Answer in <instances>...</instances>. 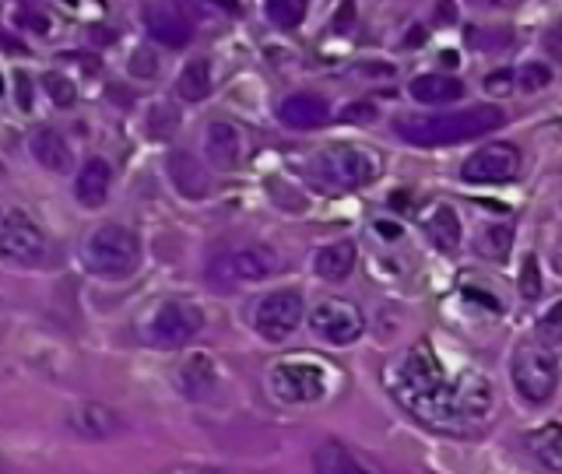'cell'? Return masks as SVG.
<instances>
[{
    "mask_svg": "<svg viewBox=\"0 0 562 474\" xmlns=\"http://www.w3.org/2000/svg\"><path fill=\"white\" fill-rule=\"evenodd\" d=\"M386 386L397 404L422 426L450 436H468L482 429L492 415V383L488 376L464 369L453 380L443 362L436 359L429 341L412 345L386 369Z\"/></svg>",
    "mask_w": 562,
    "mask_h": 474,
    "instance_id": "cell-1",
    "label": "cell"
},
{
    "mask_svg": "<svg viewBox=\"0 0 562 474\" xmlns=\"http://www.w3.org/2000/svg\"><path fill=\"white\" fill-rule=\"evenodd\" d=\"M506 123V113L496 105H471V110H453V113H408L394 116V131L408 145L418 148H439V145H461L471 137H485L499 131Z\"/></svg>",
    "mask_w": 562,
    "mask_h": 474,
    "instance_id": "cell-2",
    "label": "cell"
},
{
    "mask_svg": "<svg viewBox=\"0 0 562 474\" xmlns=\"http://www.w3.org/2000/svg\"><path fill=\"white\" fill-rule=\"evenodd\" d=\"M140 260H145V246H140V236L134 233L131 225H99L95 233H88L81 242V263L85 271H92L99 278H113L123 281L131 278Z\"/></svg>",
    "mask_w": 562,
    "mask_h": 474,
    "instance_id": "cell-3",
    "label": "cell"
},
{
    "mask_svg": "<svg viewBox=\"0 0 562 474\" xmlns=\"http://www.w3.org/2000/svg\"><path fill=\"white\" fill-rule=\"evenodd\" d=\"M310 172L327 190H362L380 180L383 155L369 145H330L310 158Z\"/></svg>",
    "mask_w": 562,
    "mask_h": 474,
    "instance_id": "cell-4",
    "label": "cell"
},
{
    "mask_svg": "<svg viewBox=\"0 0 562 474\" xmlns=\"http://www.w3.org/2000/svg\"><path fill=\"white\" fill-rule=\"evenodd\" d=\"M509 380H514V391L527 404H549L559 391V362L555 351L531 341H520L514 348V359H509Z\"/></svg>",
    "mask_w": 562,
    "mask_h": 474,
    "instance_id": "cell-5",
    "label": "cell"
},
{
    "mask_svg": "<svg viewBox=\"0 0 562 474\" xmlns=\"http://www.w3.org/2000/svg\"><path fill=\"white\" fill-rule=\"evenodd\" d=\"M201 330H204V309L198 303H190V298H166V303H158L145 316L140 338L151 348L172 351V348L190 345Z\"/></svg>",
    "mask_w": 562,
    "mask_h": 474,
    "instance_id": "cell-6",
    "label": "cell"
},
{
    "mask_svg": "<svg viewBox=\"0 0 562 474\" xmlns=\"http://www.w3.org/2000/svg\"><path fill=\"white\" fill-rule=\"evenodd\" d=\"M49 257V236L32 215L18 207H8L0 215V260L14 268H43Z\"/></svg>",
    "mask_w": 562,
    "mask_h": 474,
    "instance_id": "cell-7",
    "label": "cell"
},
{
    "mask_svg": "<svg viewBox=\"0 0 562 474\" xmlns=\"http://www.w3.org/2000/svg\"><path fill=\"white\" fill-rule=\"evenodd\" d=\"M268 386H271V394L285 404H313L327 394V369L321 362L289 359V362L271 365Z\"/></svg>",
    "mask_w": 562,
    "mask_h": 474,
    "instance_id": "cell-8",
    "label": "cell"
},
{
    "mask_svg": "<svg viewBox=\"0 0 562 474\" xmlns=\"http://www.w3.org/2000/svg\"><path fill=\"white\" fill-rule=\"evenodd\" d=\"M281 268V260L268 246H243V250L218 253L207 263L211 285H246V281H263Z\"/></svg>",
    "mask_w": 562,
    "mask_h": 474,
    "instance_id": "cell-9",
    "label": "cell"
},
{
    "mask_svg": "<svg viewBox=\"0 0 562 474\" xmlns=\"http://www.w3.org/2000/svg\"><path fill=\"white\" fill-rule=\"evenodd\" d=\"M306 320V298L299 289H278L268 292L254 309V330L263 341L281 345L289 334Z\"/></svg>",
    "mask_w": 562,
    "mask_h": 474,
    "instance_id": "cell-10",
    "label": "cell"
},
{
    "mask_svg": "<svg viewBox=\"0 0 562 474\" xmlns=\"http://www.w3.org/2000/svg\"><path fill=\"white\" fill-rule=\"evenodd\" d=\"M520 148L509 145V140H488V145L474 148L464 166H461V180L474 187H492V183H509L520 176Z\"/></svg>",
    "mask_w": 562,
    "mask_h": 474,
    "instance_id": "cell-11",
    "label": "cell"
},
{
    "mask_svg": "<svg viewBox=\"0 0 562 474\" xmlns=\"http://www.w3.org/2000/svg\"><path fill=\"white\" fill-rule=\"evenodd\" d=\"M310 330L327 345H356L366 334V316L351 298H321L310 309Z\"/></svg>",
    "mask_w": 562,
    "mask_h": 474,
    "instance_id": "cell-12",
    "label": "cell"
},
{
    "mask_svg": "<svg viewBox=\"0 0 562 474\" xmlns=\"http://www.w3.org/2000/svg\"><path fill=\"white\" fill-rule=\"evenodd\" d=\"M145 25L151 32V40L169 46V49H183L193 40L190 18L183 14V8H176V4H148L145 8Z\"/></svg>",
    "mask_w": 562,
    "mask_h": 474,
    "instance_id": "cell-13",
    "label": "cell"
},
{
    "mask_svg": "<svg viewBox=\"0 0 562 474\" xmlns=\"http://www.w3.org/2000/svg\"><path fill=\"white\" fill-rule=\"evenodd\" d=\"M204 158L207 166L233 172L243 162V134L236 131V123L228 120H211L204 134Z\"/></svg>",
    "mask_w": 562,
    "mask_h": 474,
    "instance_id": "cell-14",
    "label": "cell"
},
{
    "mask_svg": "<svg viewBox=\"0 0 562 474\" xmlns=\"http://www.w3.org/2000/svg\"><path fill=\"white\" fill-rule=\"evenodd\" d=\"M278 120L292 131H316L330 120V102L316 92H295L278 102Z\"/></svg>",
    "mask_w": 562,
    "mask_h": 474,
    "instance_id": "cell-15",
    "label": "cell"
},
{
    "mask_svg": "<svg viewBox=\"0 0 562 474\" xmlns=\"http://www.w3.org/2000/svg\"><path fill=\"white\" fill-rule=\"evenodd\" d=\"M176 383H180V391L190 397V400H204L218 391V365L215 359L207 356V351H193L180 362L176 369Z\"/></svg>",
    "mask_w": 562,
    "mask_h": 474,
    "instance_id": "cell-16",
    "label": "cell"
},
{
    "mask_svg": "<svg viewBox=\"0 0 562 474\" xmlns=\"http://www.w3.org/2000/svg\"><path fill=\"white\" fill-rule=\"evenodd\" d=\"M166 169H169V180H172L176 193H183L187 201H204L211 193V176L190 151H172Z\"/></svg>",
    "mask_w": 562,
    "mask_h": 474,
    "instance_id": "cell-17",
    "label": "cell"
},
{
    "mask_svg": "<svg viewBox=\"0 0 562 474\" xmlns=\"http://www.w3.org/2000/svg\"><path fill=\"white\" fill-rule=\"evenodd\" d=\"M29 148H32V158H35V162H40L46 172L64 176V172L75 169V148L67 145V137H64L57 127H40V131L32 134Z\"/></svg>",
    "mask_w": 562,
    "mask_h": 474,
    "instance_id": "cell-18",
    "label": "cell"
},
{
    "mask_svg": "<svg viewBox=\"0 0 562 474\" xmlns=\"http://www.w3.org/2000/svg\"><path fill=\"white\" fill-rule=\"evenodd\" d=\"M67 429L81 439H110L120 429V418L113 408H105L99 400H85L67 415Z\"/></svg>",
    "mask_w": 562,
    "mask_h": 474,
    "instance_id": "cell-19",
    "label": "cell"
},
{
    "mask_svg": "<svg viewBox=\"0 0 562 474\" xmlns=\"http://www.w3.org/2000/svg\"><path fill=\"white\" fill-rule=\"evenodd\" d=\"M110 187H113V166L105 158H88L75 180V198L81 207H102L110 201Z\"/></svg>",
    "mask_w": 562,
    "mask_h": 474,
    "instance_id": "cell-20",
    "label": "cell"
},
{
    "mask_svg": "<svg viewBox=\"0 0 562 474\" xmlns=\"http://www.w3.org/2000/svg\"><path fill=\"white\" fill-rule=\"evenodd\" d=\"M422 228H426L429 242L436 246L439 253H457V246H461V218H457V211L450 204H432L429 215L422 218Z\"/></svg>",
    "mask_w": 562,
    "mask_h": 474,
    "instance_id": "cell-21",
    "label": "cell"
},
{
    "mask_svg": "<svg viewBox=\"0 0 562 474\" xmlns=\"http://www.w3.org/2000/svg\"><path fill=\"white\" fill-rule=\"evenodd\" d=\"M356 263H359L356 242L341 239V242L324 246V250L313 257V271H316V278H324V281H345L351 271H356Z\"/></svg>",
    "mask_w": 562,
    "mask_h": 474,
    "instance_id": "cell-22",
    "label": "cell"
},
{
    "mask_svg": "<svg viewBox=\"0 0 562 474\" xmlns=\"http://www.w3.org/2000/svg\"><path fill=\"white\" fill-rule=\"evenodd\" d=\"M408 92L422 105H443V102L464 99V81L457 75H418L408 84Z\"/></svg>",
    "mask_w": 562,
    "mask_h": 474,
    "instance_id": "cell-23",
    "label": "cell"
},
{
    "mask_svg": "<svg viewBox=\"0 0 562 474\" xmlns=\"http://www.w3.org/2000/svg\"><path fill=\"white\" fill-rule=\"evenodd\" d=\"M524 443H527V450H531V456L538 464L562 474V426H559V421H544V426L531 429L524 436Z\"/></svg>",
    "mask_w": 562,
    "mask_h": 474,
    "instance_id": "cell-24",
    "label": "cell"
},
{
    "mask_svg": "<svg viewBox=\"0 0 562 474\" xmlns=\"http://www.w3.org/2000/svg\"><path fill=\"white\" fill-rule=\"evenodd\" d=\"M176 95H180L183 102H201L211 95V64L204 57L190 60L180 78H176Z\"/></svg>",
    "mask_w": 562,
    "mask_h": 474,
    "instance_id": "cell-25",
    "label": "cell"
},
{
    "mask_svg": "<svg viewBox=\"0 0 562 474\" xmlns=\"http://www.w3.org/2000/svg\"><path fill=\"white\" fill-rule=\"evenodd\" d=\"M145 127H148V137L151 140H166L176 134V127H180V110L169 102H155L148 116H145Z\"/></svg>",
    "mask_w": 562,
    "mask_h": 474,
    "instance_id": "cell-26",
    "label": "cell"
},
{
    "mask_svg": "<svg viewBox=\"0 0 562 474\" xmlns=\"http://www.w3.org/2000/svg\"><path fill=\"white\" fill-rule=\"evenodd\" d=\"M509 246H514V225H488L479 239V253L488 260H506Z\"/></svg>",
    "mask_w": 562,
    "mask_h": 474,
    "instance_id": "cell-27",
    "label": "cell"
},
{
    "mask_svg": "<svg viewBox=\"0 0 562 474\" xmlns=\"http://www.w3.org/2000/svg\"><path fill=\"white\" fill-rule=\"evenodd\" d=\"M263 14L278 29H299L306 18V4L303 0H271V4H263Z\"/></svg>",
    "mask_w": 562,
    "mask_h": 474,
    "instance_id": "cell-28",
    "label": "cell"
},
{
    "mask_svg": "<svg viewBox=\"0 0 562 474\" xmlns=\"http://www.w3.org/2000/svg\"><path fill=\"white\" fill-rule=\"evenodd\" d=\"M316 474H366L351 456L341 450V447H334L327 443L321 453H316Z\"/></svg>",
    "mask_w": 562,
    "mask_h": 474,
    "instance_id": "cell-29",
    "label": "cell"
},
{
    "mask_svg": "<svg viewBox=\"0 0 562 474\" xmlns=\"http://www.w3.org/2000/svg\"><path fill=\"white\" fill-rule=\"evenodd\" d=\"M535 341L544 345V348L562 345V298L541 313V320L535 324Z\"/></svg>",
    "mask_w": 562,
    "mask_h": 474,
    "instance_id": "cell-30",
    "label": "cell"
},
{
    "mask_svg": "<svg viewBox=\"0 0 562 474\" xmlns=\"http://www.w3.org/2000/svg\"><path fill=\"white\" fill-rule=\"evenodd\" d=\"M43 88H46V95H49L53 105H57V110H70V105L78 102V88H75V81L64 78V75H57V70H46V75H43Z\"/></svg>",
    "mask_w": 562,
    "mask_h": 474,
    "instance_id": "cell-31",
    "label": "cell"
},
{
    "mask_svg": "<svg viewBox=\"0 0 562 474\" xmlns=\"http://www.w3.org/2000/svg\"><path fill=\"white\" fill-rule=\"evenodd\" d=\"M514 78L520 81L524 92H541V88H549L552 70H549V64H541V60H538V64H524Z\"/></svg>",
    "mask_w": 562,
    "mask_h": 474,
    "instance_id": "cell-32",
    "label": "cell"
},
{
    "mask_svg": "<svg viewBox=\"0 0 562 474\" xmlns=\"http://www.w3.org/2000/svg\"><path fill=\"white\" fill-rule=\"evenodd\" d=\"M520 295L527 303H535L541 295V271H538V260L535 257H524V268H520Z\"/></svg>",
    "mask_w": 562,
    "mask_h": 474,
    "instance_id": "cell-33",
    "label": "cell"
},
{
    "mask_svg": "<svg viewBox=\"0 0 562 474\" xmlns=\"http://www.w3.org/2000/svg\"><path fill=\"white\" fill-rule=\"evenodd\" d=\"M127 67H131V75H134V78H151L155 70H158V60H155V53H151V49H137Z\"/></svg>",
    "mask_w": 562,
    "mask_h": 474,
    "instance_id": "cell-34",
    "label": "cell"
},
{
    "mask_svg": "<svg viewBox=\"0 0 562 474\" xmlns=\"http://www.w3.org/2000/svg\"><path fill=\"white\" fill-rule=\"evenodd\" d=\"M514 70H492V75L485 78V92L492 95H509L514 92Z\"/></svg>",
    "mask_w": 562,
    "mask_h": 474,
    "instance_id": "cell-35",
    "label": "cell"
},
{
    "mask_svg": "<svg viewBox=\"0 0 562 474\" xmlns=\"http://www.w3.org/2000/svg\"><path fill=\"white\" fill-rule=\"evenodd\" d=\"M14 99H18V110L22 113L32 110V78L25 70H14Z\"/></svg>",
    "mask_w": 562,
    "mask_h": 474,
    "instance_id": "cell-36",
    "label": "cell"
},
{
    "mask_svg": "<svg viewBox=\"0 0 562 474\" xmlns=\"http://www.w3.org/2000/svg\"><path fill=\"white\" fill-rule=\"evenodd\" d=\"M18 18H22V22H32L29 29L32 32H49V18L46 14H40V11H35V8H18Z\"/></svg>",
    "mask_w": 562,
    "mask_h": 474,
    "instance_id": "cell-37",
    "label": "cell"
},
{
    "mask_svg": "<svg viewBox=\"0 0 562 474\" xmlns=\"http://www.w3.org/2000/svg\"><path fill=\"white\" fill-rule=\"evenodd\" d=\"M544 53H552L555 60H562V22L549 25V32H544Z\"/></svg>",
    "mask_w": 562,
    "mask_h": 474,
    "instance_id": "cell-38",
    "label": "cell"
},
{
    "mask_svg": "<svg viewBox=\"0 0 562 474\" xmlns=\"http://www.w3.org/2000/svg\"><path fill=\"white\" fill-rule=\"evenodd\" d=\"M166 474H215V471H166Z\"/></svg>",
    "mask_w": 562,
    "mask_h": 474,
    "instance_id": "cell-39",
    "label": "cell"
},
{
    "mask_svg": "<svg viewBox=\"0 0 562 474\" xmlns=\"http://www.w3.org/2000/svg\"><path fill=\"white\" fill-rule=\"evenodd\" d=\"M0 176H4V162H0Z\"/></svg>",
    "mask_w": 562,
    "mask_h": 474,
    "instance_id": "cell-40",
    "label": "cell"
}]
</instances>
